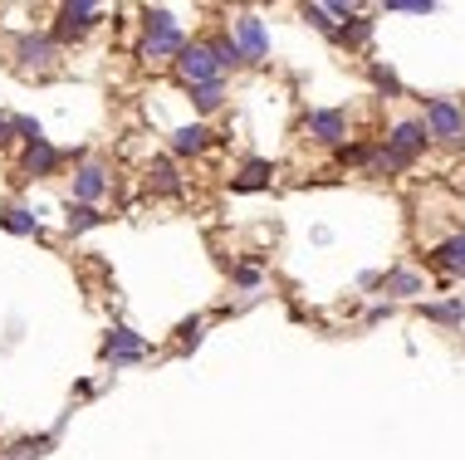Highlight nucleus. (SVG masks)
Returning <instances> with one entry per match:
<instances>
[{
  "instance_id": "obj_1",
  "label": "nucleus",
  "mask_w": 465,
  "mask_h": 460,
  "mask_svg": "<svg viewBox=\"0 0 465 460\" xmlns=\"http://www.w3.org/2000/svg\"><path fill=\"white\" fill-rule=\"evenodd\" d=\"M177 73L192 89H201V83H221V64H216V49L211 44H186L177 54Z\"/></svg>"
},
{
  "instance_id": "obj_2",
  "label": "nucleus",
  "mask_w": 465,
  "mask_h": 460,
  "mask_svg": "<svg viewBox=\"0 0 465 460\" xmlns=\"http://www.w3.org/2000/svg\"><path fill=\"white\" fill-rule=\"evenodd\" d=\"M426 132H431V138H441V142H465V113L456 103H450V98H431V103H426Z\"/></svg>"
},
{
  "instance_id": "obj_3",
  "label": "nucleus",
  "mask_w": 465,
  "mask_h": 460,
  "mask_svg": "<svg viewBox=\"0 0 465 460\" xmlns=\"http://www.w3.org/2000/svg\"><path fill=\"white\" fill-rule=\"evenodd\" d=\"M15 64L35 69V73L54 69L59 64V40H54V34H20V40H15Z\"/></svg>"
},
{
  "instance_id": "obj_4",
  "label": "nucleus",
  "mask_w": 465,
  "mask_h": 460,
  "mask_svg": "<svg viewBox=\"0 0 465 460\" xmlns=\"http://www.w3.org/2000/svg\"><path fill=\"white\" fill-rule=\"evenodd\" d=\"M235 44H241L245 64H265V54H270V34H265V24H260L255 15H241V20H235Z\"/></svg>"
},
{
  "instance_id": "obj_5",
  "label": "nucleus",
  "mask_w": 465,
  "mask_h": 460,
  "mask_svg": "<svg viewBox=\"0 0 465 460\" xmlns=\"http://www.w3.org/2000/svg\"><path fill=\"white\" fill-rule=\"evenodd\" d=\"M309 138L323 142V147H338L348 138V118L338 113V108H319V113H309Z\"/></svg>"
},
{
  "instance_id": "obj_6",
  "label": "nucleus",
  "mask_w": 465,
  "mask_h": 460,
  "mask_svg": "<svg viewBox=\"0 0 465 460\" xmlns=\"http://www.w3.org/2000/svg\"><path fill=\"white\" fill-rule=\"evenodd\" d=\"M143 353H147V343L137 338L133 328H113L108 338H104V357H108L113 367H118V363H137Z\"/></svg>"
},
{
  "instance_id": "obj_7",
  "label": "nucleus",
  "mask_w": 465,
  "mask_h": 460,
  "mask_svg": "<svg viewBox=\"0 0 465 460\" xmlns=\"http://www.w3.org/2000/svg\"><path fill=\"white\" fill-rule=\"evenodd\" d=\"M104 191H108V171L98 167V161H84V167L74 171V201H79V206H94Z\"/></svg>"
},
{
  "instance_id": "obj_8",
  "label": "nucleus",
  "mask_w": 465,
  "mask_h": 460,
  "mask_svg": "<svg viewBox=\"0 0 465 460\" xmlns=\"http://www.w3.org/2000/svg\"><path fill=\"white\" fill-rule=\"evenodd\" d=\"M182 49H186L182 30H162V34H147V40H143V49H137V54H143L147 64H153V59H172V54H182Z\"/></svg>"
},
{
  "instance_id": "obj_9",
  "label": "nucleus",
  "mask_w": 465,
  "mask_h": 460,
  "mask_svg": "<svg viewBox=\"0 0 465 460\" xmlns=\"http://www.w3.org/2000/svg\"><path fill=\"white\" fill-rule=\"evenodd\" d=\"M206 142H211V132L201 128V122H192V128H177V132H172V152H177V157L206 152Z\"/></svg>"
},
{
  "instance_id": "obj_10",
  "label": "nucleus",
  "mask_w": 465,
  "mask_h": 460,
  "mask_svg": "<svg viewBox=\"0 0 465 460\" xmlns=\"http://www.w3.org/2000/svg\"><path fill=\"white\" fill-rule=\"evenodd\" d=\"M94 15H98V5H89V0L64 5V10H59V20H64V24H59V34H84L94 24Z\"/></svg>"
},
{
  "instance_id": "obj_11",
  "label": "nucleus",
  "mask_w": 465,
  "mask_h": 460,
  "mask_svg": "<svg viewBox=\"0 0 465 460\" xmlns=\"http://www.w3.org/2000/svg\"><path fill=\"white\" fill-rule=\"evenodd\" d=\"M382 289L397 294V299H411V294L426 289V279L417 275V269H392V275H382Z\"/></svg>"
},
{
  "instance_id": "obj_12",
  "label": "nucleus",
  "mask_w": 465,
  "mask_h": 460,
  "mask_svg": "<svg viewBox=\"0 0 465 460\" xmlns=\"http://www.w3.org/2000/svg\"><path fill=\"white\" fill-rule=\"evenodd\" d=\"M0 226H5L10 235H40V216L25 210V206H5L0 210Z\"/></svg>"
},
{
  "instance_id": "obj_13",
  "label": "nucleus",
  "mask_w": 465,
  "mask_h": 460,
  "mask_svg": "<svg viewBox=\"0 0 465 460\" xmlns=\"http://www.w3.org/2000/svg\"><path fill=\"white\" fill-rule=\"evenodd\" d=\"M436 265L446 275H465V235H450L446 245H436Z\"/></svg>"
},
{
  "instance_id": "obj_14",
  "label": "nucleus",
  "mask_w": 465,
  "mask_h": 460,
  "mask_svg": "<svg viewBox=\"0 0 465 460\" xmlns=\"http://www.w3.org/2000/svg\"><path fill=\"white\" fill-rule=\"evenodd\" d=\"M54 167H59V147L40 142V147H30V152H25V171H30V177H49Z\"/></svg>"
},
{
  "instance_id": "obj_15",
  "label": "nucleus",
  "mask_w": 465,
  "mask_h": 460,
  "mask_svg": "<svg viewBox=\"0 0 465 460\" xmlns=\"http://www.w3.org/2000/svg\"><path fill=\"white\" fill-rule=\"evenodd\" d=\"M270 177H274L270 161H245V171L235 177V191H260V186H270Z\"/></svg>"
},
{
  "instance_id": "obj_16",
  "label": "nucleus",
  "mask_w": 465,
  "mask_h": 460,
  "mask_svg": "<svg viewBox=\"0 0 465 460\" xmlns=\"http://www.w3.org/2000/svg\"><path fill=\"white\" fill-rule=\"evenodd\" d=\"M192 103H196V113H216L225 103V89L221 83H201V89H192Z\"/></svg>"
},
{
  "instance_id": "obj_17",
  "label": "nucleus",
  "mask_w": 465,
  "mask_h": 460,
  "mask_svg": "<svg viewBox=\"0 0 465 460\" xmlns=\"http://www.w3.org/2000/svg\"><path fill=\"white\" fill-rule=\"evenodd\" d=\"M211 49H216V64H221V73H225V69H235V64H245L241 44H235L231 34H221V40H211Z\"/></svg>"
},
{
  "instance_id": "obj_18",
  "label": "nucleus",
  "mask_w": 465,
  "mask_h": 460,
  "mask_svg": "<svg viewBox=\"0 0 465 460\" xmlns=\"http://www.w3.org/2000/svg\"><path fill=\"white\" fill-rule=\"evenodd\" d=\"M368 34H372V20L353 15V20L343 24V30H338V40H343V44H368Z\"/></svg>"
},
{
  "instance_id": "obj_19",
  "label": "nucleus",
  "mask_w": 465,
  "mask_h": 460,
  "mask_svg": "<svg viewBox=\"0 0 465 460\" xmlns=\"http://www.w3.org/2000/svg\"><path fill=\"white\" fill-rule=\"evenodd\" d=\"M98 210L94 206H69V235H79V230H89V226H98Z\"/></svg>"
},
{
  "instance_id": "obj_20",
  "label": "nucleus",
  "mask_w": 465,
  "mask_h": 460,
  "mask_svg": "<svg viewBox=\"0 0 465 460\" xmlns=\"http://www.w3.org/2000/svg\"><path fill=\"white\" fill-rule=\"evenodd\" d=\"M426 318H436V323H456V318H465V304H456V299H450V304H431V308H426Z\"/></svg>"
},
{
  "instance_id": "obj_21",
  "label": "nucleus",
  "mask_w": 465,
  "mask_h": 460,
  "mask_svg": "<svg viewBox=\"0 0 465 460\" xmlns=\"http://www.w3.org/2000/svg\"><path fill=\"white\" fill-rule=\"evenodd\" d=\"M153 181H157V191H177V167H172V161H157L153 167Z\"/></svg>"
},
{
  "instance_id": "obj_22",
  "label": "nucleus",
  "mask_w": 465,
  "mask_h": 460,
  "mask_svg": "<svg viewBox=\"0 0 465 460\" xmlns=\"http://www.w3.org/2000/svg\"><path fill=\"white\" fill-rule=\"evenodd\" d=\"M143 24H147V34L177 30V20H172V10H147V15H143Z\"/></svg>"
},
{
  "instance_id": "obj_23",
  "label": "nucleus",
  "mask_w": 465,
  "mask_h": 460,
  "mask_svg": "<svg viewBox=\"0 0 465 460\" xmlns=\"http://www.w3.org/2000/svg\"><path fill=\"white\" fill-rule=\"evenodd\" d=\"M15 132H20V138L30 142V147H40V142H45V128H40L35 118H15Z\"/></svg>"
},
{
  "instance_id": "obj_24",
  "label": "nucleus",
  "mask_w": 465,
  "mask_h": 460,
  "mask_svg": "<svg viewBox=\"0 0 465 460\" xmlns=\"http://www.w3.org/2000/svg\"><path fill=\"white\" fill-rule=\"evenodd\" d=\"M387 10H407V15H431V0H387Z\"/></svg>"
},
{
  "instance_id": "obj_25",
  "label": "nucleus",
  "mask_w": 465,
  "mask_h": 460,
  "mask_svg": "<svg viewBox=\"0 0 465 460\" xmlns=\"http://www.w3.org/2000/svg\"><path fill=\"white\" fill-rule=\"evenodd\" d=\"M372 83H377L382 93H397V89H401V83H397V73H392V69H382V64H372Z\"/></svg>"
},
{
  "instance_id": "obj_26",
  "label": "nucleus",
  "mask_w": 465,
  "mask_h": 460,
  "mask_svg": "<svg viewBox=\"0 0 465 460\" xmlns=\"http://www.w3.org/2000/svg\"><path fill=\"white\" fill-rule=\"evenodd\" d=\"M231 279H235V289H255V284H260V269H255V265H241Z\"/></svg>"
},
{
  "instance_id": "obj_27",
  "label": "nucleus",
  "mask_w": 465,
  "mask_h": 460,
  "mask_svg": "<svg viewBox=\"0 0 465 460\" xmlns=\"http://www.w3.org/2000/svg\"><path fill=\"white\" fill-rule=\"evenodd\" d=\"M196 333H201V318H186L182 323V343H196Z\"/></svg>"
}]
</instances>
